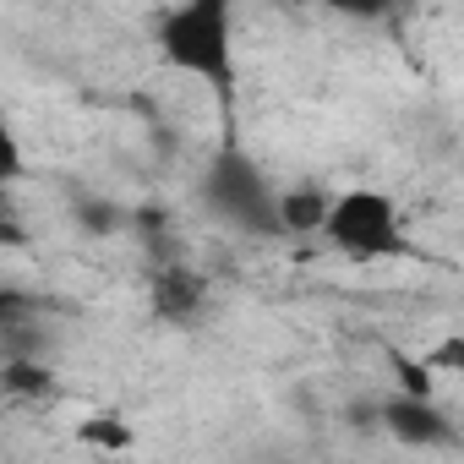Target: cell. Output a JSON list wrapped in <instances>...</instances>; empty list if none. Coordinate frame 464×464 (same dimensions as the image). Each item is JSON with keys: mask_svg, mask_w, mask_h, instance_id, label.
Wrapping results in <instances>:
<instances>
[{"mask_svg": "<svg viewBox=\"0 0 464 464\" xmlns=\"http://www.w3.org/2000/svg\"><path fill=\"white\" fill-rule=\"evenodd\" d=\"M6 388H17V393H44V388H50V372L17 355V361L6 366Z\"/></svg>", "mask_w": 464, "mask_h": 464, "instance_id": "8", "label": "cell"}, {"mask_svg": "<svg viewBox=\"0 0 464 464\" xmlns=\"http://www.w3.org/2000/svg\"><path fill=\"white\" fill-rule=\"evenodd\" d=\"M323 236L344 252V257H404V213L388 191L372 186H350L339 197H328L323 213Z\"/></svg>", "mask_w": 464, "mask_h": 464, "instance_id": "2", "label": "cell"}, {"mask_svg": "<svg viewBox=\"0 0 464 464\" xmlns=\"http://www.w3.org/2000/svg\"><path fill=\"white\" fill-rule=\"evenodd\" d=\"M0 241H17V224L6 218V197H0Z\"/></svg>", "mask_w": 464, "mask_h": 464, "instance_id": "11", "label": "cell"}, {"mask_svg": "<svg viewBox=\"0 0 464 464\" xmlns=\"http://www.w3.org/2000/svg\"><path fill=\"white\" fill-rule=\"evenodd\" d=\"M208 202H213L224 218H236V224L279 229V218H274V191H268V180L257 175V164L241 159V153H224V159L213 164V175H208Z\"/></svg>", "mask_w": 464, "mask_h": 464, "instance_id": "3", "label": "cell"}, {"mask_svg": "<svg viewBox=\"0 0 464 464\" xmlns=\"http://www.w3.org/2000/svg\"><path fill=\"white\" fill-rule=\"evenodd\" d=\"M382 426L399 437V442H415V448H431V442H448V415L437 410V399H388L382 404Z\"/></svg>", "mask_w": 464, "mask_h": 464, "instance_id": "4", "label": "cell"}, {"mask_svg": "<svg viewBox=\"0 0 464 464\" xmlns=\"http://www.w3.org/2000/svg\"><path fill=\"white\" fill-rule=\"evenodd\" d=\"M159 50L175 72L208 82L218 99L236 88V39H229V6L224 0H186L164 12L159 23Z\"/></svg>", "mask_w": 464, "mask_h": 464, "instance_id": "1", "label": "cell"}, {"mask_svg": "<svg viewBox=\"0 0 464 464\" xmlns=\"http://www.w3.org/2000/svg\"><path fill=\"white\" fill-rule=\"evenodd\" d=\"M323 213H328V197L323 191H285V197H274V218H279V229H323Z\"/></svg>", "mask_w": 464, "mask_h": 464, "instance_id": "6", "label": "cell"}, {"mask_svg": "<svg viewBox=\"0 0 464 464\" xmlns=\"http://www.w3.org/2000/svg\"><path fill=\"white\" fill-rule=\"evenodd\" d=\"M153 306H159L164 317H175V323L197 317V306H202V279L186 274V268H164V274L153 279Z\"/></svg>", "mask_w": 464, "mask_h": 464, "instance_id": "5", "label": "cell"}, {"mask_svg": "<svg viewBox=\"0 0 464 464\" xmlns=\"http://www.w3.org/2000/svg\"><path fill=\"white\" fill-rule=\"evenodd\" d=\"M23 317H28V301L12 295V290H0V328H12V323H23Z\"/></svg>", "mask_w": 464, "mask_h": 464, "instance_id": "10", "label": "cell"}, {"mask_svg": "<svg viewBox=\"0 0 464 464\" xmlns=\"http://www.w3.org/2000/svg\"><path fill=\"white\" fill-rule=\"evenodd\" d=\"M23 175V148H17V131L0 126V186H12Z\"/></svg>", "mask_w": 464, "mask_h": 464, "instance_id": "9", "label": "cell"}, {"mask_svg": "<svg viewBox=\"0 0 464 464\" xmlns=\"http://www.w3.org/2000/svg\"><path fill=\"white\" fill-rule=\"evenodd\" d=\"M77 437L88 442V448H104V453H126L137 437H131V426L126 420H115V415H93V420H82L77 426Z\"/></svg>", "mask_w": 464, "mask_h": 464, "instance_id": "7", "label": "cell"}]
</instances>
